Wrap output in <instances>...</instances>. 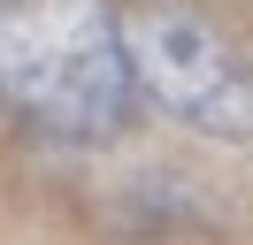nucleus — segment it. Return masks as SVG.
<instances>
[{"label": "nucleus", "mask_w": 253, "mask_h": 245, "mask_svg": "<svg viewBox=\"0 0 253 245\" xmlns=\"http://www.w3.org/2000/svg\"><path fill=\"white\" fill-rule=\"evenodd\" d=\"M0 100L39 138L100 146L138 107L115 0H0Z\"/></svg>", "instance_id": "1"}, {"label": "nucleus", "mask_w": 253, "mask_h": 245, "mask_svg": "<svg viewBox=\"0 0 253 245\" xmlns=\"http://www.w3.org/2000/svg\"><path fill=\"white\" fill-rule=\"evenodd\" d=\"M123 39L138 92L161 115L207 138H230V146H253V46L207 0H130Z\"/></svg>", "instance_id": "2"}]
</instances>
